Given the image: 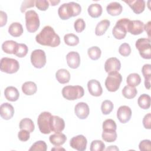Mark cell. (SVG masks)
I'll return each instance as SVG.
<instances>
[{"label":"cell","instance_id":"obj_1","mask_svg":"<svg viewBox=\"0 0 151 151\" xmlns=\"http://www.w3.org/2000/svg\"><path fill=\"white\" fill-rule=\"evenodd\" d=\"M36 41L45 46L55 47L60 44V38L57 34L53 28L50 25L45 26L41 32L35 37Z\"/></svg>","mask_w":151,"mask_h":151},{"label":"cell","instance_id":"obj_2","mask_svg":"<svg viewBox=\"0 0 151 151\" xmlns=\"http://www.w3.org/2000/svg\"><path fill=\"white\" fill-rule=\"evenodd\" d=\"M81 11V7L78 3L70 2L62 4L58 9L60 18L63 20H66L72 17L78 15Z\"/></svg>","mask_w":151,"mask_h":151},{"label":"cell","instance_id":"obj_3","mask_svg":"<svg viewBox=\"0 0 151 151\" xmlns=\"http://www.w3.org/2000/svg\"><path fill=\"white\" fill-rule=\"evenodd\" d=\"M84 94V90L80 86H66L62 90V95L68 100H75L81 98Z\"/></svg>","mask_w":151,"mask_h":151},{"label":"cell","instance_id":"obj_4","mask_svg":"<svg viewBox=\"0 0 151 151\" xmlns=\"http://www.w3.org/2000/svg\"><path fill=\"white\" fill-rule=\"evenodd\" d=\"M25 25L29 32H36L40 25L39 16L34 10H29L25 13Z\"/></svg>","mask_w":151,"mask_h":151},{"label":"cell","instance_id":"obj_5","mask_svg":"<svg viewBox=\"0 0 151 151\" xmlns=\"http://www.w3.org/2000/svg\"><path fill=\"white\" fill-rule=\"evenodd\" d=\"M130 19L128 18H122L118 20L112 29V34L114 37L117 40L124 38L128 32V25Z\"/></svg>","mask_w":151,"mask_h":151},{"label":"cell","instance_id":"obj_6","mask_svg":"<svg viewBox=\"0 0 151 151\" xmlns=\"http://www.w3.org/2000/svg\"><path fill=\"white\" fill-rule=\"evenodd\" d=\"M19 68L18 61L14 58L4 57L0 62V69L2 72L7 74H13L18 71Z\"/></svg>","mask_w":151,"mask_h":151},{"label":"cell","instance_id":"obj_7","mask_svg":"<svg viewBox=\"0 0 151 151\" xmlns=\"http://www.w3.org/2000/svg\"><path fill=\"white\" fill-rule=\"evenodd\" d=\"M52 115L50 112H42L38 117L37 124L40 131L43 134H49L51 130V119Z\"/></svg>","mask_w":151,"mask_h":151},{"label":"cell","instance_id":"obj_8","mask_svg":"<svg viewBox=\"0 0 151 151\" xmlns=\"http://www.w3.org/2000/svg\"><path fill=\"white\" fill-rule=\"evenodd\" d=\"M135 45L142 58L148 60L151 58V46L149 38H139L136 41Z\"/></svg>","mask_w":151,"mask_h":151},{"label":"cell","instance_id":"obj_9","mask_svg":"<svg viewBox=\"0 0 151 151\" xmlns=\"http://www.w3.org/2000/svg\"><path fill=\"white\" fill-rule=\"evenodd\" d=\"M122 81V77L119 72L109 74L105 80V86L108 91L114 92L119 89Z\"/></svg>","mask_w":151,"mask_h":151},{"label":"cell","instance_id":"obj_10","mask_svg":"<svg viewBox=\"0 0 151 151\" xmlns=\"http://www.w3.org/2000/svg\"><path fill=\"white\" fill-rule=\"evenodd\" d=\"M31 62L37 68H42L46 64V55L45 52L40 49L34 50L31 54Z\"/></svg>","mask_w":151,"mask_h":151},{"label":"cell","instance_id":"obj_11","mask_svg":"<svg viewBox=\"0 0 151 151\" xmlns=\"http://www.w3.org/2000/svg\"><path fill=\"white\" fill-rule=\"evenodd\" d=\"M87 140L86 137L82 134L77 135L71 139L70 146L78 151H84L86 149Z\"/></svg>","mask_w":151,"mask_h":151},{"label":"cell","instance_id":"obj_12","mask_svg":"<svg viewBox=\"0 0 151 151\" xmlns=\"http://www.w3.org/2000/svg\"><path fill=\"white\" fill-rule=\"evenodd\" d=\"M120 68V61L116 57H111L108 58L104 64V70L108 74L119 72Z\"/></svg>","mask_w":151,"mask_h":151},{"label":"cell","instance_id":"obj_13","mask_svg":"<svg viewBox=\"0 0 151 151\" xmlns=\"http://www.w3.org/2000/svg\"><path fill=\"white\" fill-rule=\"evenodd\" d=\"M132 116L131 109L127 106H121L117 111V117L122 123L129 122Z\"/></svg>","mask_w":151,"mask_h":151},{"label":"cell","instance_id":"obj_14","mask_svg":"<svg viewBox=\"0 0 151 151\" xmlns=\"http://www.w3.org/2000/svg\"><path fill=\"white\" fill-rule=\"evenodd\" d=\"M74 112L77 117L80 119H86L89 113L90 109L88 104L84 102L78 103L74 107Z\"/></svg>","mask_w":151,"mask_h":151},{"label":"cell","instance_id":"obj_15","mask_svg":"<svg viewBox=\"0 0 151 151\" xmlns=\"http://www.w3.org/2000/svg\"><path fill=\"white\" fill-rule=\"evenodd\" d=\"M87 88L90 94L95 97L100 96L103 93V89L100 83L94 79L90 80L87 83Z\"/></svg>","mask_w":151,"mask_h":151},{"label":"cell","instance_id":"obj_16","mask_svg":"<svg viewBox=\"0 0 151 151\" xmlns=\"http://www.w3.org/2000/svg\"><path fill=\"white\" fill-rule=\"evenodd\" d=\"M144 23L140 20H130L127 31L133 35H139L144 31Z\"/></svg>","mask_w":151,"mask_h":151},{"label":"cell","instance_id":"obj_17","mask_svg":"<svg viewBox=\"0 0 151 151\" xmlns=\"http://www.w3.org/2000/svg\"><path fill=\"white\" fill-rule=\"evenodd\" d=\"M67 63L69 67L73 69L78 68L80 64V57L76 51H71L66 55Z\"/></svg>","mask_w":151,"mask_h":151},{"label":"cell","instance_id":"obj_18","mask_svg":"<svg viewBox=\"0 0 151 151\" xmlns=\"http://www.w3.org/2000/svg\"><path fill=\"white\" fill-rule=\"evenodd\" d=\"M65 127L64 120L57 116H52L51 119V130L55 133L61 132Z\"/></svg>","mask_w":151,"mask_h":151},{"label":"cell","instance_id":"obj_19","mask_svg":"<svg viewBox=\"0 0 151 151\" xmlns=\"http://www.w3.org/2000/svg\"><path fill=\"white\" fill-rule=\"evenodd\" d=\"M14 114V107L8 103H4L0 106L1 117L5 120L11 119Z\"/></svg>","mask_w":151,"mask_h":151},{"label":"cell","instance_id":"obj_20","mask_svg":"<svg viewBox=\"0 0 151 151\" xmlns=\"http://www.w3.org/2000/svg\"><path fill=\"white\" fill-rule=\"evenodd\" d=\"M124 2H126L136 14H139L145 10V1L143 0H127Z\"/></svg>","mask_w":151,"mask_h":151},{"label":"cell","instance_id":"obj_21","mask_svg":"<svg viewBox=\"0 0 151 151\" xmlns=\"http://www.w3.org/2000/svg\"><path fill=\"white\" fill-rule=\"evenodd\" d=\"M4 95L6 99L8 101H15L19 97V93L16 87L8 86L5 89Z\"/></svg>","mask_w":151,"mask_h":151},{"label":"cell","instance_id":"obj_22","mask_svg":"<svg viewBox=\"0 0 151 151\" xmlns=\"http://www.w3.org/2000/svg\"><path fill=\"white\" fill-rule=\"evenodd\" d=\"M106 11L111 16H117L120 15L122 11V5L117 2H112L109 4L106 7Z\"/></svg>","mask_w":151,"mask_h":151},{"label":"cell","instance_id":"obj_23","mask_svg":"<svg viewBox=\"0 0 151 151\" xmlns=\"http://www.w3.org/2000/svg\"><path fill=\"white\" fill-rule=\"evenodd\" d=\"M49 140L50 143L53 145L55 146H60L65 142L67 140V137L64 134L61 132H58L51 135L49 137Z\"/></svg>","mask_w":151,"mask_h":151},{"label":"cell","instance_id":"obj_24","mask_svg":"<svg viewBox=\"0 0 151 151\" xmlns=\"http://www.w3.org/2000/svg\"><path fill=\"white\" fill-rule=\"evenodd\" d=\"M55 77L60 83L66 84L68 83L70 80V74L67 70L61 68L56 72Z\"/></svg>","mask_w":151,"mask_h":151},{"label":"cell","instance_id":"obj_25","mask_svg":"<svg viewBox=\"0 0 151 151\" xmlns=\"http://www.w3.org/2000/svg\"><path fill=\"white\" fill-rule=\"evenodd\" d=\"M22 25L19 22H13L8 28V32L11 35L14 37H18L23 33Z\"/></svg>","mask_w":151,"mask_h":151},{"label":"cell","instance_id":"obj_26","mask_svg":"<svg viewBox=\"0 0 151 151\" xmlns=\"http://www.w3.org/2000/svg\"><path fill=\"white\" fill-rule=\"evenodd\" d=\"M142 72L145 78V86L149 90L150 88L151 80V65L149 64H145L142 68Z\"/></svg>","mask_w":151,"mask_h":151},{"label":"cell","instance_id":"obj_27","mask_svg":"<svg viewBox=\"0 0 151 151\" xmlns=\"http://www.w3.org/2000/svg\"><path fill=\"white\" fill-rule=\"evenodd\" d=\"M18 43L13 40H7L2 44V50L7 54H15Z\"/></svg>","mask_w":151,"mask_h":151},{"label":"cell","instance_id":"obj_28","mask_svg":"<svg viewBox=\"0 0 151 151\" xmlns=\"http://www.w3.org/2000/svg\"><path fill=\"white\" fill-rule=\"evenodd\" d=\"M37 90V86L33 81L25 82L22 86V92L27 96H31L34 94Z\"/></svg>","mask_w":151,"mask_h":151},{"label":"cell","instance_id":"obj_29","mask_svg":"<svg viewBox=\"0 0 151 151\" xmlns=\"http://www.w3.org/2000/svg\"><path fill=\"white\" fill-rule=\"evenodd\" d=\"M110 25V22L108 19H103L100 21L96 25L95 34L97 36L103 35Z\"/></svg>","mask_w":151,"mask_h":151},{"label":"cell","instance_id":"obj_30","mask_svg":"<svg viewBox=\"0 0 151 151\" xmlns=\"http://www.w3.org/2000/svg\"><path fill=\"white\" fill-rule=\"evenodd\" d=\"M88 13L92 18H98L102 14V7L99 4H92L89 5L87 9Z\"/></svg>","mask_w":151,"mask_h":151},{"label":"cell","instance_id":"obj_31","mask_svg":"<svg viewBox=\"0 0 151 151\" xmlns=\"http://www.w3.org/2000/svg\"><path fill=\"white\" fill-rule=\"evenodd\" d=\"M102 139L106 142H113L117 137L116 131L113 129H104L101 134Z\"/></svg>","mask_w":151,"mask_h":151},{"label":"cell","instance_id":"obj_32","mask_svg":"<svg viewBox=\"0 0 151 151\" xmlns=\"http://www.w3.org/2000/svg\"><path fill=\"white\" fill-rule=\"evenodd\" d=\"M19 127L21 130H26L29 133H32L35 129L34 122L29 118H24L22 119L19 122Z\"/></svg>","mask_w":151,"mask_h":151},{"label":"cell","instance_id":"obj_33","mask_svg":"<svg viewBox=\"0 0 151 151\" xmlns=\"http://www.w3.org/2000/svg\"><path fill=\"white\" fill-rule=\"evenodd\" d=\"M150 97L146 94H143L139 96L137 100V103L139 106L144 109L147 110L149 109L150 106Z\"/></svg>","mask_w":151,"mask_h":151},{"label":"cell","instance_id":"obj_34","mask_svg":"<svg viewBox=\"0 0 151 151\" xmlns=\"http://www.w3.org/2000/svg\"><path fill=\"white\" fill-rule=\"evenodd\" d=\"M126 83L128 86L135 87L141 83L140 76L137 73H131L127 76Z\"/></svg>","mask_w":151,"mask_h":151},{"label":"cell","instance_id":"obj_35","mask_svg":"<svg viewBox=\"0 0 151 151\" xmlns=\"http://www.w3.org/2000/svg\"><path fill=\"white\" fill-rule=\"evenodd\" d=\"M122 93L123 96L125 98L127 99H131L136 97L137 93V91L135 87H131L129 86H126L123 88Z\"/></svg>","mask_w":151,"mask_h":151},{"label":"cell","instance_id":"obj_36","mask_svg":"<svg viewBox=\"0 0 151 151\" xmlns=\"http://www.w3.org/2000/svg\"><path fill=\"white\" fill-rule=\"evenodd\" d=\"M65 43L69 46H76L79 43L78 36L74 34H67L64 37Z\"/></svg>","mask_w":151,"mask_h":151},{"label":"cell","instance_id":"obj_37","mask_svg":"<svg viewBox=\"0 0 151 151\" xmlns=\"http://www.w3.org/2000/svg\"><path fill=\"white\" fill-rule=\"evenodd\" d=\"M87 54L91 60H97L100 58L101 54V51L99 47L93 46L88 49Z\"/></svg>","mask_w":151,"mask_h":151},{"label":"cell","instance_id":"obj_38","mask_svg":"<svg viewBox=\"0 0 151 151\" xmlns=\"http://www.w3.org/2000/svg\"><path fill=\"white\" fill-rule=\"evenodd\" d=\"M114 107L113 103L109 100H106L103 101L101 103V110L103 114H110Z\"/></svg>","mask_w":151,"mask_h":151},{"label":"cell","instance_id":"obj_39","mask_svg":"<svg viewBox=\"0 0 151 151\" xmlns=\"http://www.w3.org/2000/svg\"><path fill=\"white\" fill-rule=\"evenodd\" d=\"M47 146L46 143L42 140H39L35 142L29 148V151H46Z\"/></svg>","mask_w":151,"mask_h":151},{"label":"cell","instance_id":"obj_40","mask_svg":"<svg viewBox=\"0 0 151 151\" xmlns=\"http://www.w3.org/2000/svg\"><path fill=\"white\" fill-rule=\"evenodd\" d=\"M28 48L25 44H18L15 55L19 58L24 57L28 53Z\"/></svg>","mask_w":151,"mask_h":151},{"label":"cell","instance_id":"obj_41","mask_svg":"<svg viewBox=\"0 0 151 151\" xmlns=\"http://www.w3.org/2000/svg\"><path fill=\"white\" fill-rule=\"evenodd\" d=\"M91 151H103L105 149V144L100 140H93L90 145Z\"/></svg>","mask_w":151,"mask_h":151},{"label":"cell","instance_id":"obj_42","mask_svg":"<svg viewBox=\"0 0 151 151\" xmlns=\"http://www.w3.org/2000/svg\"><path fill=\"white\" fill-rule=\"evenodd\" d=\"M131 48L129 44L123 43L119 48V52L123 57H127L131 53Z\"/></svg>","mask_w":151,"mask_h":151},{"label":"cell","instance_id":"obj_43","mask_svg":"<svg viewBox=\"0 0 151 151\" xmlns=\"http://www.w3.org/2000/svg\"><path fill=\"white\" fill-rule=\"evenodd\" d=\"M74 27L77 32H81L86 27V23L83 19L78 18L76 20L74 24Z\"/></svg>","mask_w":151,"mask_h":151},{"label":"cell","instance_id":"obj_44","mask_svg":"<svg viewBox=\"0 0 151 151\" xmlns=\"http://www.w3.org/2000/svg\"><path fill=\"white\" fill-rule=\"evenodd\" d=\"M103 130L104 129H113L116 130L117 126L116 122L112 119H106L103 123Z\"/></svg>","mask_w":151,"mask_h":151},{"label":"cell","instance_id":"obj_45","mask_svg":"<svg viewBox=\"0 0 151 151\" xmlns=\"http://www.w3.org/2000/svg\"><path fill=\"white\" fill-rule=\"evenodd\" d=\"M49 2L47 0L35 1V6L40 11H46L49 7Z\"/></svg>","mask_w":151,"mask_h":151},{"label":"cell","instance_id":"obj_46","mask_svg":"<svg viewBox=\"0 0 151 151\" xmlns=\"http://www.w3.org/2000/svg\"><path fill=\"white\" fill-rule=\"evenodd\" d=\"M139 147L141 151H150L151 150V142L150 140H143L139 145Z\"/></svg>","mask_w":151,"mask_h":151},{"label":"cell","instance_id":"obj_47","mask_svg":"<svg viewBox=\"0 0 151 151\" xmlns=\"http://www.w3.org/2000/svg\"><path fill=\"white\" fill-rule=\"evenodd\" d=\"M35 5V1L34 0H27V1H24L21 4L20 9L21 12L24 13L27 8L34 7V5Z\"/></svg>","mask_w":151,"mask_h":151},{"label":"cell","instance_id":"obj_48","mask_svg":"<svg viewBox=\"0 0 151 151\" xmlns=\"http://www.w3.org/2000/svg\"><path fill=\"white\" fill-rule=\"evenodd\" d=\"M29 137H30V133L26 130L22 129L18 133V137L22 142H26L28 140V139H29Z\"/></svg>","mask_w":151,"mask_h":151},{"label":"cell","instance_id":"obj_49","mask_svg":"<svg viewBox=\"0 0 151 151\" xmlns=\"http://www.w3.org/2000/svg\"><path fill=\"white\" fill-rule=\"evenodd\" d=\"M143 124L145 129H151V114L150 113L146 114L143 117Z\"/></svg>","mask_w":151,"mask_h":151},{"label":"cell","instance_id":"obj_50","mask_svg":"<svg viewBox=\"0 0 151 151\" xmlns=\"http://www.w3.org/2000/svg\"><path fill=\"white\" fill-rule=\"evenodd\" d=\"M7 22V15L6 12L1 11H0V27H2L6 25Z\"/></svg>","mask_w":151,"mask_h":151},{"label":"cell","instance_id":"obj_51","mask_svg":"<svg viewBox=\"0 0 151 151\" xmlns=\"http://www.w3.org/2000/svg\"><path fill=\"white\" fill-rule=\"evenodd\" d=\"M150 24H151V22L149 21L145 25H144V30H145L147 32L149 39L150 37V27H151Z\"/></svg>","mask_w":151,"mask_h":151},{"label":"cell","instance_id":"obj_52","mask_svg":"<svg viewBox=\"0 0 151 151\" xmlns=\"http://www.w3.org/2000/svg\"><path fill=\"white\" fill-rule=\"evenodd\" d=\"M106 150L107 151H108V150H119V148L116 146H110V147H108Z\"/></svg>","mask_w":151,"mask_h":151},{"label":"cell","instance_id":"obj_53","mask_svg":"<svg viewBox=\"0 0 151 151\" xmlns=\"http://www.w3.org/2000/svg\"><path fill=\"white\" fill-rule=\"evenodd\" d=\"M49 3L51 4V5L52 6H55V5H57L58 4L60 3V1H54V0H50L48 1Z\"/></svg>","mask_w":151,"mask_h":151},{"label":"cell","instance_id":"obj_54","mask_svg":"<svg viewBox=\"0 0 151 151\" xmlns=\"http://www.w3.org/2000/svg\"><path fill=\"white\" fill-rule=\"evenodd\" d=\"M65 150V149L63 147H61L60 146H55V147H53L51 149V150Z\"/></svg>","mask_w":151,"mask_h":151}]
</instances>
